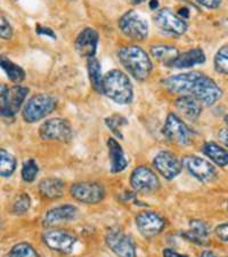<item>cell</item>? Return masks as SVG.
Returning a JSON list of instances; mask_svg holds the SVG:
<instances>
[{"label":"cell","instance_id":"obj_1","mask_svg":"<svg viewBox=\"0 0 228 257\" xmlns=\"http://www.w3.org/2000/svg\"><path fill=\"white\" fill-rule=\"evenodd\" d=\"M162 85L168 92L192 95L206 106H212L222 96V90L212 78L198 71L173 74L165 78Z\"/></svg>","mask_w":228,"mask_h":257},{"label":"cell","instance_id":"obj_2","mask_svg":"<svg viewBox=\"0 0 228 257\" xmlns=\"http://www.w3.org/2000/svg\"><path fill=\"white\" fill-rule=\"evenodd\" d=\"M118 57L124 69L136 80L145 81L152 73L153 63L150 55L137 45H129L120 48Z\"/></svg>","mask_w":228,"mask_h":257},{"label":"cell","instance_id":"obj_3","mask_svg":"<svg viewBox=\"0 0 228 257\" xmlns=\"http://www.w3.org/2000/svg\"><path fill=\"white\" fill-rule=\"evenodd\" d=\"M103 94L117 104L127 105L134 99V87L126 73L113 69L104 76Z\"/></svg>","mask_w":228,"mask_h":257},{"label":"cell","instance_id":"obj_4","mask_svg":"<svg viewBox=\"0 0 228 257\" xmlns=\"http://www.w3.org/2000/svg\"><path fill=\"white\" fill-rule=\"evenodd\" d=\"M57 107V99L51 94H37L24 104L22 117L28 123H35L47 117Z\"/></svg>","mask_w":228,"mask_h":257},{"label":"cell","instance_id":"obj_5","mask_svg":"<svg viewBox=\"0 0 228 257\" xmlns=\"http://www.w3.org/2000/svg\"><path fill=\"white\" fill-rule=\"evenodd\" d=\"M29 92L30 90L28 87L21 85H15L13 87L2 85L0 87V114L2 117H15L26 102Z\"/></svg>","mask_w":228,"mask_h":257},{"label":"cell","instance_id":"obj_6","mask_svg":"<svg viewBox=\"0 0 228 257\" xmlns=\"http://www.w3.org/2000/svg\"><path fill=\"white\" fill-rule=\"evenodd\" d=\"M119 29L124 36L136 41H143L148 37L150 28L147 21L136 11H128L119 20Z\"/></svg>","mask_w":228,"mask_h":257},{"label":"cell","instance_id":"obj_7","mask_svg":"<svg viewBox=\"0 0 228 257\" xmlns=\"http://www.w3.org/2000/svg\"><path fill=\"white\" fill-rule=\"evenodd\" d=\"M39 136L44 141L69 143L73 138V131L71 123L66 119L52 118L41 123L39 127Z\"/></svg>","mask_w":228,"mask_h":257},{"label":"cell","instance_id":"obj_8","mask_svg":"<svg viewBox=\"0 0 228 257\" xmlns=\"http://www.w3.org/2000/svg\"><path fill=\"white\" fill-rule=\"evenodd\" d=\"M162 134L170 142L180 147H186L192 143L193 132L175 113H169L162 128Z\"/></svg>","mask_w":228,"mask_h":257},{"label":"cell","instance_id":"obj_9","mask_svg":"<svg viewBox=\"0 0 228 257\" xmlns=\"http://www.w3.org/2000/svg\"><path fill=\"white\" fill-rule=\"evenodd\" d=\"M44 243L53 251L60 254H71L78 242V238L70 231L61 229H51L45 231L43 235Z\"/></svg>","mask_w":228,"mask_h":257},{"label":"cell","instance_id":"obj_10","mask_svg":"<svg viewBox=\"0 0 228 257\" xmlns=\"http://www.w3.org/2000/svg\"><path fill=\"white\" fill-rule=\"evenodd\" d=\"M70 194L74 200L81 202V204L96 205L104 200L106 192L102 184L97 182L87 181L72 184L70 188Z\"/></svg>","mask_w":228,"mask_h":257},{"label":"cell","instance_id":"obj_11","mask_svg":"<svg viewBox=\"0 0 228 257\" xmlns=\"http://www.w3.org/2000/svg\"><path fill=\"white\" fill-rule=\"evenodd\" d=\"M130 185L135 192L148 194L156 192L161 183L153 169L147 166H138L131 173Z\"/></svg>","mask_w":228,"mask_h":257},{"label":"cell","instance_id":"obj_12","mask_svg":"<svg viewBox=\"0 0 228 257\" xmlns=\"http://www.w3.org/2000/svg\"><path fill=\"white\" fill-rule=\"evenodd\" d=\"M105 243L118 257H136V244L131 237L120 229H111L105 235Z\"/></svg>","mask_w":228,"mask_h":257},{"label":"cell","instance_id":"obj_13","mask_svg":"<svg viewBox=\"0 0 228 257\" xmlns=\"http://www.w3.org/2000/svg\"><path fill=\"white\" fill-rule=\"evenodd\" d=\"M182 167H185L190 175L195 177L197 181L206 183L214 180L217 176V171L210 161L201 158V157L188 155L181 159Z\"/></svg>","mask_w":228,"mask_h":257},{"label":"cell","instance_id":"obj_14","mask_svg":"<svg viewBox=\"0 0 228 257\" xmlns=\"http://www.w3.org/2000/svg\"><path fill=\"white\" fill-rule=\"evenodd\" d=\"M154 22L157 28L161 29L163 32L170 33L175 37L184 36L188 28L185 20L170 8H163V10L157 12Z\"/></svg>","mask_w":228,"mask_h":257},{"label":"cell","instance_id":"obj_15","mask_svg":"<svg viewBox=\"0 0 228 257\" xmlns=\"http://www.w3.org/2000/svg\"><path fill=\"white\" fill-rule=\"evenodd\" d=\"M135 224L140 234L146 238H153L164 230L167 221L154 211H140L135 217Z\"/></svg>","mask_w":228,"mask_h":257},{"label":"cell","instance_id":"obj_16","mask_svg":"<svg viewBox=\"0 0 228 257\" xmlns=\"http://www.w3.org/2000/svg\"><path fill=\"white\" fill-rule=\"evenodd\" d=\"M153 166L156 172L165 180L171 181L181 173L182 163L171 151H160L153 159Z\"/></svg>","mask_w":228,"mask_h":257},{"label":"cell","instance_id":"obj_17","mask_svg":"<svg viewBox=\"0 0 228 257\" xmlns=\"http://www.w3.org/2000/svg\"><path fill=\"white\" fill-rule=\"evenodd\" d=\"M98 43V32L91 28H86L78 35L76 41H74V47L79 55L90 59V57H95Z\"/></svg>","mask_w":228,"mask_h":257},{"label":"cell","instance_id":"obj_18","mask_svg":"<svg viewBox=\"0 0 228 257\" xmlns=\"http://www.w3.org/2000/svg\"><path fill=\"white\" fill-rule=\"evenodd\" d=\"M78 216H79L78 207L70 204H65V205H61L49 209L47 213L45 214L43 223L45 226L52 227L57 224H61V223L74 221V219L78 218Z\"/></svg>","mask_w":228,"mask_h":257},{"label":"cell","instance_id":"obj_19","mask_svg":"<svg viewBox=\"0 0 228 257\" xmlns=\"http://www.w3.org/2000/svg\"><path fill=\"white\" fill-rule=\"evenodd\" d=\"M203 103L192 95H180L175 101V106L182 117L190 121L197 120L202 113Z\"/></svg>","mask_w":228,"mask_h":257},{"label":"cell","instance_id":"obj_20","mask_svg":"<svg viewBox=\"0 0 228 257\" xmlns=\"http://www.w3.org/2000/svg\"><path fill=\"white\" fill-rule=\"evenodd\" d=\"M205 54L201 48H190L179 54V56L170 65L175 69H189L205 63Z\"/></svg>","mask_w":228,"mask_h":257},{"label":"cell","instance_id":"obj_21","mask_svg":"<svg viewBox=\"0 0 228 257\" xmlns=\"http://www.w3.org/2000/svg\"><path fill=\"white\" fill-rule=\"evenodd\" d=\"M107 150H109L111 172L113 174L123 172L128 166V159L121 145L115 139L110 138L107 140Z\"/></svg>","mask_w":228,"mask_h":257},{"label":"cell","instance_id":"obj_22","mask_svg":"<svg viewBox=\"0 0 228 257\" xmlns=\"http://www.w3.org/2000/svg\"><path fill=\"white\" fill-rule=\"evenodd\" d=\"M210 234L209 226L201 219H193L189 223V230L181 233V237L188 241L204 246L208 243V237Z\"/></svg>","mask_w":228,"mask_h":257},{"label":"cell","instance_id":"obj_23","mask_svg":"<svg viewBox=\"0 0 228 257\" xmlns=\"http://www.w3.org/2000/svg\"><path fill=\"white\" fill-rule=\"evenodd\" d=\"M65 183L60 178L48 177L40 181L38 185V191L40 196L49 200H56L63 197Z\"/></svg>","mask_w":228,"mask_h":257},{"label":"cell","instance_id":"obj_24","mask_svg":"<svg viewBox=\"0 0 228 257\" xmlns=\"http://www.w3.org/2000/svg\"><path fill=\"white\" fill-rule=\"evenodd\" d=\"M203 155L214 163L219 167L228 166V150L214 142H205L202 145Z\"/></svg>","mask_w":228,"mask_h":257},{"label":"cell","instance_id":"obj_25","mask_svg":"<svg viewBox=\"0 0 228 257\" xmlns=\"http://www.w3.org/2000/svg\"><path fill=\"white\" fill-rule=\"evenodd\" d=\"M150 53L154 59L162 62L163 64L168 66L171 65L173 63V61H175L180 54L177 47L168 44L153 45L150 49Z\"/></svg>","mask_w":228,"mask_h":257},{"label":"cell","instance_id":"obj_26","mask_svg":"<svg viewBox=\"0 0 228 257\" xmlns=\"http://www.w3.org/2000/svg\"><path fill=\"white\" fill-rule=\"evenodd\" d=\"M87 62H88L87 63V70H88L90 84L97 93L103 94V81H104V77L102 76V65L96 57H90Z\"/></svg>","mask_w":228,"mask_h":257},{"label":"cell","instance_id":"obj_27","mask_svg":"<svg viewBox=\"0 0 228 257\" xmlns=\"http://www.w3.org/2000/svg\"><path fill=\"white\" fill-rule=\"evenodd\" d=\"M0 65H2V69L6 73L8 79L14 82V84L20 85L26 79V71H24L22 66L14 63L13 61L6 59V57H2L0 59Z\"/></svg>","mask_w":228,"mask_h":257},{"label":"cell","instance_id":"obj_28","mask_svg":"<svg viewBox=\"0 0 228 257\" xmlns=\"http://www.w3.org/2000/svg\"><path fill=\"white\" fill-rule=\"evenodd\" d=\"M16 166H18V161L15 157L5 149H2L0 150V176L4 178L11 177L16 171Z\"/></svg>","mask_w":228,"mask_h":257},{"label":"cell","instance_id":"obj_29","mask_svg":"<svg viewBox=\"0 0 228 257\" xmlns=\"http://www.w3.org/2000/svg\"><path fill=\"white\" fill-rule=\"evenodd\" d=\"M6 257H41L36 248L29 242H19L14 244Z\"/></svg>","mask_w":228,"mask_h":257},{"label":"cell","instance_id":"obj_30","mask_svg":"<svg viewBox=\"0 0 228 257\" xmlns=\"http://www.w3.org/2000/svg\"><path fill=\"white\" fill-rule=\"evenodd\" d=\"M31 198L28 193H21L15 197L11 206V213L14 215H23L30 209Z\"/></svg>","mask_w":228,"mask_h":257},{"label":"cell","instance_id":"obj_31","mask_svg":"<svg viewBox=\"0 0 228 257\" xmlns=\"http://www.w3.org/2000/svg\"><path fill=\"white\" fill-rule=\"evenodd\" d=\"M213 64L218 73L228 76V45H223L218 49L214 55Z\"/></svg>","mask_w":228,"mask_h":257},{"label":"cell","instance_id":"obj_32","mask_svg":"<svg viewBox=\"0 0 228 257\" xmlns=\"http://www.w3.org/2000/svg\"><path fill=\"white\" fill-rule=\"evenodd\" d=\"M105 125L119 139H122V128L128 125V120L121 114H112L105 119Z\"/></svg>","mask_w":228,"mask_h":257},{"label":"cell","instance_id":"obj_33","mask_svg":"<svg viewBox=\"0 0 228 257\" xmlns=\"http://www.w3.org/2000/svg\"><path fill=\"white\" fill-rule=\"evenodd\" d=\"M39 174V166L37 164L35 159H28L22 165V171H21V175H22V180L27 183H32L36 180V177Z\"/></svg>","mask_w":228,"mask_h":257},{"label":"cell","instance_id":"obj_34","mask_svg":"<svg viewBox=\"0 0 228 257\" xmlns=\"http://www.w3.org/2000/svg\"><path fill=\"white\" fill-rule=\"evenodd\" d=\"M0 37L5 40L11 39L13 37V28L4 15L0 19Z\"/></svg>","mask_w":228,"mask_h":257},{"label":"cell","instance_id":"obj_35","mask_svg":"<svg viewBox=\"0 0 228 257\" xmlns=\"http://www.w3.org/2000/svg\"><path fill=\"white\" fill-rule=\"evenodd\" d=\"M214 234L221 241L228 242V223H222V224L215 226Z\"/></svg>","mask_w":228,"mask_h":257},{"label":"cell","instance_id":"obj_36","mask_svg":"<svg viewBox=\"0 0 228 257\" xmlns=\"http://www.w3.org/2000/svg\"><path fill=\"white\" fill-rule=\"evenodd\" d=\"M196 3L208 10H217L221 5V0H196Z\"/></svg>","mask_w":228,"mask_h":257},{"label":"cell","instance_id":"obj_37","mask_svg":"<svg viewBox=\"0 0 228 257\" xmlns=\"http://www.w3.org/2000/svg\"><path fill=\"white\" fill-rule=\"evenodd\" d=\"M36 32L38 33V35H40V36H48V37H51V38H53V39L56 38L55 33L53 32L52 29L41 26V24H37Z\"/></svg>","mask_w":228,"mask_h":257},{"label":"cell","instance_id":"obj_38","mask_svg":"<svg viewBox=\"0 0 228 257\" xmlns=\"http://www.w3.org/2000/svg\"><path fill=\"white\" fill-rule=\"evenodd\" d=\"M162 254H163V257H188L187 255L179 254V252H177L176 250H173V249H170V248L164 249Z\"/></svg>","mask_w":228,"mask_h":257},{"label":"cell","instance_id":"obj_39","mask_svg":"<svg viewBox=\"0 0 228 257\" xmlns=\"http://www.w3.org/2000/svg\"><path fill=\"white\" fill-rule=\"evenodd\" d=\"M219 139L225 144V147L228 148V130H221L219 133Z\"/></svg>","mask_w":228,"mask_h":257},{"label":"cell","instance_id":"obj_40","mask_svg":"<svg viewBox=\"0 0 228 257\" xmlns=\"http://www.w3.org/2000/svg\"><path fill=\"white\" fill-rule=\"evenodd\" d=\"M200 257H222V256H218L217 254H214L213 251H210V250H204L200 255Z\"/></svg>","mask_w":228,"mask_h":257},{"label":"cell","instance_id":"obj_41","mask_svg":"<svg viewBox=\"0 0 228 257\" xmlns=\"http://www.w3.org/2000/svg\"><path fill=\"white\" fill-rule=\"evenodd\" d=\"M150 7L151 10H156V8L159 7V2H157V0H151Z\"/></svg>","mask_w":228,"mask_h":257},{"label":"cell","instance_id":"obj_42","mask_svg":"<svg viewBox=\"0 0 228 257\" xmlns=\"http://www.w3.org/2000/svg\"><path fill=\"white\" fill-rule=\"evenodd\" d=\"M129 2H130L131 4H134V5H138V4L144 3L145 0H129Z\"/></svg>","mask_w":228,"mask_h":257},{"label":"cell","instance_id":"obj_43","mask_svg":"<svg viewBox=\"0 0 228 257\" xmlns=\"http://www.w3.org/2000/svg\"><path fill=\"white\" fill-rule=\"evenodd\" d=\"M223 120H225L226 125H228V114H226V115H225V118H223Z\"/></svg>","mask_w":228,"mask_h":257},{"label":"cell","instance_id":"obj_44","mask_svg":"<svg viewBox=\"0 0 228 257\" xmlns=\"http://www.w3.org/2000/svg\"><path fill=\"white\" fill-rule=\"evenodd\" d=\"M227 210H228V205H227Z\"/></svg>","mask_w":228,"mask_h":257}]
</instances>
